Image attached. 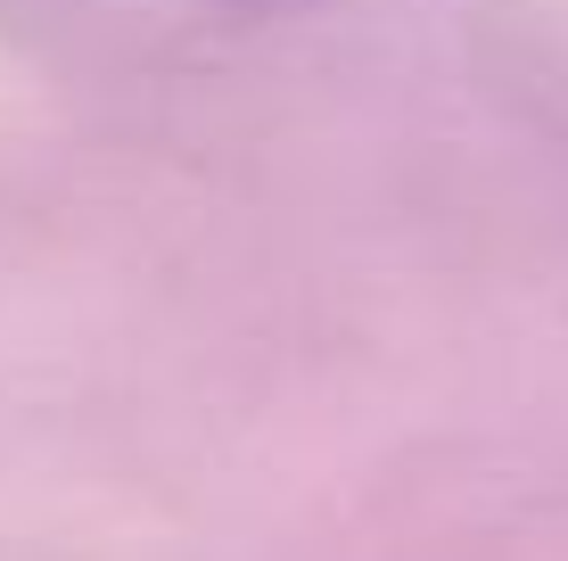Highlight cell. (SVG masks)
<instances>
[{"label": "cell", "mask_w": 568, "mask_h": 561, "mask_svg": "<svg viewBox=\"0 0 568 561\" xmlns=\"http://www.w3.org/2000/svg\"><path fill=\"white\" fill-rule=\"evenodd\" d=\"M108 9H141V26H190V17H264V9H288V0H108Z\"/></svg>", "instance_id": "cell-1"}]
</instances>
